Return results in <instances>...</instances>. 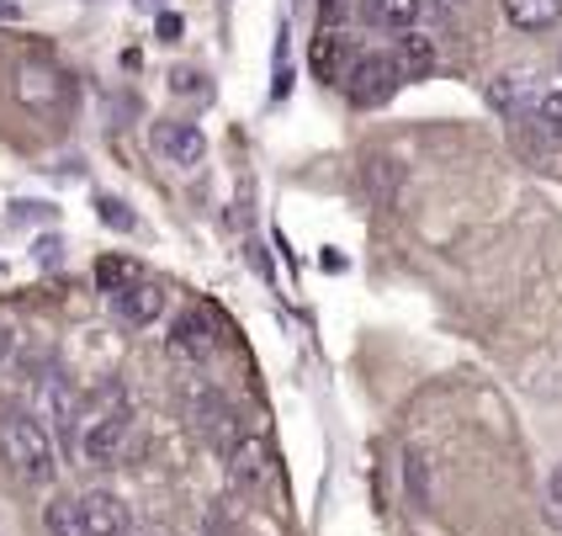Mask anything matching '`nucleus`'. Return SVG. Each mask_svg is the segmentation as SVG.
Listing matches in <instances>:
<instances>
[{"label": "nucleus", "instance_id": "f257e3e1", "mask_svg": "<svg viewBox=\"0 0 562 536\" xmlns=\"http://www.w3.org/2000/svg\"><path fill=\"white\" fill-rule=\"evenodd\" d=\"M127 425H133V410H127V393L117 382L95 388L91 399L80 404V420H75V451L86 457V468H106L127 442Z\"/></svg>", "mask_w": 562, "mask_h": 536}, {"label": "nucleus", "instance_id": "f03ea898", "mask_svg": "<svg viewBox=\"0 0 562 536\" xmlns=\"http://www.w3.org/2000/svg\"><path fill=\"white\" fill-rule=\"evenodd\" d=\"M0 462L27 483H54L59 451L32 410H0Z\"/></svg>", "mask_w": 562, "mask_h": 536}, {"label": "nucleus", "instance_id": "7ed1b4c3", "mask_svg": "<svg viewBox=\"0 0 562 536\" xmlns=\"http://www.w3.org/2000/svg\"><path fill=\"white\" fill-rule=\"evenodd\" d=\"M398 86H404V75H398L393 54H356L350 75H345V96L356 107H382L398 96Z\"/></svg>", "mask_w": 562, "mask_h": 536}, {"label": "nucleus", "instance_id": "20e7f679", "mask_svg": "<svg viewBox=\"0 0 562 536\" xmlns=\"http://www.w3.org/2000/svg\"><path fill=\"white\" fill-rule=\"evenodd\" d=\"M32 414L43 420V431L54 436V446H75V420H80V399L69 393V378H59V372H48V378H37V404H32Z\"/></svg>", "mask_w": 562, "mask_h": 536}, {"label": "nucleus", "instance_id": "39448f33", "mask_svg": "<svg viewBox=\"0 0 562 536\" xmlns=\"http://www.w3.org/2000/svg\"><path fill=\"white\" fill-rule=\"evenodd\" d=\"M228 478L245 483V489L271 483L277 478V446H271V436H239L228 446Z\"/></svg>", "mask_w": 562, "mask_h": 536}, {"label": "nucleus", "instance_id": "423d86ee", "mask_svg": "<svg viewBox=\"0 0 562 536\" xmlns=\"http://www.w3.org/2000/svg\"><path fill=\"white\" fill-rule=\"evenodd\" d=\"M149 144H155L165 165H176V170H196L202 155H207V138H202V127L196 123H155L149 127Z\"/></svg>", "mask_w": 562, "mask_h": 536}, {"label": "nucleus", "instance_id": "0eeeda50", "mask_svg": "<svg viewBox=\"0 0 562 536\" xmlns=\"http://www.w3.org/2000/svg\"><path fill=\"white\" fill-rule=\"evenodd\" d=\"M536 101H541V75L526 69V64H520V69H504L499 80L488 86V107L504 112V118H520V112L536 107Z\"/></svg>", "mask_w": 562, "mask_h": 536}, {"label": "nucleus", "instance_id": "6e6552de", "mask_svg": "<svg viewBox=\"0 0 562 536\" xmlns=\"http://www.w3.org/2000/svg\"><path fill=\"white\" fill-rule=\"evenodd\" d=\"M218 346V335H213V319L202 314V309H187V314L170 324V350L176 356H187V361H207Z\"/></svg>", "mask_w": 562, "mask_h": 536}, {"label": "nucleus", "instance_id": "1a4fd4ad", "mask_svg": "<svg viewBox=\"0 0 562 536\" xmlns=\"http://www.w3.org/2000/svg\"><path fill=\"white\" fill-rule=\"evenodd\" d=\"M80 515H86V532L91 536H127L133 532V515H127V505L117 500V494H86L80 500Z\"/></svg>", "mask_w": 562, "mask_h": 536}, {"label": "nucleus", "instance_id": "9d476101", "mask_svg": "<svg viewBox=\"0 0 562 536\" xmlns=\"http://www.w3.org/2000/svg\"><path fill=\"white\" fill-rule=\"evenodd\" d=\"M112 309H117V319L123 324H133V330H144V324H155L159 314H165V292H159V282H133L127 292H117L112 298Z\"/></svg>", "mask_w": 562, "mask_h": 536}, {"label": "nucleus", "instance_id": "9b49d317", "mask_svg": "<svg viewBox=\"0 0 562 536\" xmlns=\"http://www.w3.org/2000/svg\"><path fill=\"white\" fill-rule=\"evenodd\" d=\"M16 96H22L27 107H54V101L64 96V75L54 69V64H43V59L22 64V69H16Z\"/></svg>", "mask_w": 562, "mask_h": 536}, {"label": "nucleus", "instance_id": "f8f14e48", "mask_svg": "<svg viewBox=\"0 0 562 536\" xmlns=\"http://www.w3.org/2000/svg\"><path fill=\"white\" fill-rule=\"evenodd\" d=\"M350 64H356V48L345 43L340 32H324V37L313 43V69H318V75H324L329 86H345Z\"/></svg>", "mask_w": 562, "mask_h": 536}, {"label": "nucleus", "instance_id": "ddd939ff", "mask_svg": "<svg viewBox=\"0 0 562 536\" xmlns=\"http://www.w3.org/2000/svg\"><path fill=\"white\" fill-rule=\"evenodd\" d=\"M361 181H367V197H372L376 208H393V202H398V187H404V170H398L387 155H367Z\"/></svg>", "mask_w": 562, "mask_h": 536}, {"label": "nucleus", "instance_id": "4468645a", "mask_svg": "<svg viewBox=\"0 0 562 536\" xmlns=\"http://www.w3.org/2000/svg\"><path fill=\"white\" fill-rule=\"evenodd\" d=\"M393 64H398L404 80H425V75L436 69V43H430L425 32H404L398 48H393Z\"/></svg>", "mask_w": 562, "mask_h": 536}, {"label": "nucleus", "instance_id": "2eb2a0df", "mask_svg": "<svg viewBox=\"0 0 562 536\" xmlns=\"http://www.w3.org/2000/svg\"><path fill=\"white\" fill-rule=\"evenodd\" d=\"M133 282H144V266H138V260H127V255H101V260H95V287H101L106 298L127 292Z\"/></svg>", "mask_w": 562, "mask_h": 536}, {"label": "nucleus", "instance_id": "dca6fc26", "mask_svg": "<svg viewBox=\"0 0 562 536\" xmlns=\"http://www.w3.org/2000/svg\"><path fill=\"white\" fill-rule=\"evenodd\" d=\"M504 16L520 32H547L562 16V0H504Z\"/></svg>", "mask_w": 562, "mask_h": 536}, {"label": "nucleus", "instance_id": "f3484780", "mask_svg": "<svg viewBox=\"0 0 562 536\" xmlns=\"http://www.w3.org/2000/svg\"><path fill=\"white\" fill-rule=\"evenodd\" d=\"M187 410H191V425H202L207 436H218L223 420H228V404H223L213 388H196V393H187Z\"/></svg>", "mask_w": 562, "mask_h": 536}, {"label": "nucleus", "instance_id": "a211bd4d", "mask_svg": "<svg viewBox=\"0 0 562 536\" xmlns=\"http://www.w3.org/2000/svg\"><path fill=\"white\" fill-rule=\"evenodd\" d=\"M43 526H48V536H91L86 515H80V500H54L43 510Z\"/></svg>", "mask_w": 562, "mask_h": 536}, {"label": "nucleus", "instance_id": "6ab92c4d", "mask_svg": "<svg viewBox=\"0 0 562 536\" xmlns=\"http://www.w3.org/2000/svg\"><path fill=\"white\" fill-rule=\"evenodd\" d=\"M419 11H425V0H382V22L398 27V32H414Z\"/></svg>", "mask_w": 562, "mask_h": 536}, {"label": "nucleus", "instance_id": "aec40b11", "mask_svg": "<svg viewBox=\"0 0 562 536\" xmlns=\"http://www.w3.org/2000/svg\"><path fill=\"white\" fill-rule=\"evenodd\" d=\"M536 127H541V133H547L552 144L562 138V91H547V96H541V112H536Z\"/></svg>", "mask_w": 562, "mask_h": 536}, {"label": "nucleus", "instance_id": "412c9836", "mask_svg": "<svg viewBox=\"0 0 562 536\" xmlns=\"http://www.w3.org/2000/svg\"><path fill=\"white\" fill-rule=\"evenodd\" d=\"M547 521L562 526V462L552 468V478H547Z\"/></svg>", "mask_w": 562, "mask_h": 536}, {"label": "nucleus", "instance_id": "4be33fe9", "mask_svg": "<svg viewBox=\"0 0 562 536\" xmlns=\"http://www.w3.org/2000/svg\"><path fill=\"white\" fill-rule=\"evenodd\" d=\"M101 223H112V228H133V213H127V202H112V197H101Z\"/></svg>", "mask_w": 562, "mask_h": 536}, {"label": "nucleus", "instance_id": "5701e85b", "mask_svg": "<svg viewBox=\"0 0 562 536\" xmlns=\"http://www.w3.org/2000/svg\"><path fill=\"white\" fill-rule=\"evenodd\" d=\"M404 483H408V489H414V505H425V500H430V494H425V462H419V457H408Z\"/></svg>", "mask_w": 562, "mask_h": 536}, {"label": "nucleus", "instance_id": "b1692460", "mask_svg": "<svg viewBox=\"0 0 562 536\" xmlns=\"http://www.w3.org/2000/svg\"><path fill=\"white\" fill-rule=\"evenodd\" d=\"M37 260H43V266H59V239H54V234L37 239Z\"/></svg>", "mask_w": 562, "mask_h": 536}, {"label": "nucleus", "instance_id": "393cba45", "mask_svg": "<svg viewBox=\"0 0 562 536\" xmlns=\"http://www.w3.org/2000/svg\"><path fill=\"white\" fill-rule=\"evenodd\" d=\"M170 86H176V91H196V86H202V75H196V69H176V75H170Z\"/></svg>", "mask_w": 562, "mask_h": 536}, {"label": "nucleus", "instance_id": "a878e982", "mask_svg": "<svg viewBox=\"0 0 562 536\" xmlns=\"http://www.w3.org/2000/svg\"><path fill=\"white\" fill-rule=\"evenodd\" d=\"M5 356H11V330L0 324V361H5Z\"/></svg>", "mask_w": 562, "mask_h": 536}, {"label": "nucleus", "instance_id": "bb28decb", "mask_svg": "<svg viewBox=\"0 0 562 536\" xmlns=\"http://www.w3.org/2000/svg\"><path fill=\"white\" fill-rule=\"evenodd\" d=\"M0 16H16V5H11V0H0Z\"/></svg>", "mask_w": 562, "mask_h": 536}, {"label": "nucleus", "instance_id": "cd10ccee", "mask_svg": "<svg viewBox=\"0 0 562 536\" xmlns=\"http://www.w3.org/2000/svg\"><path fill=\"white\" fill-rule=\"evenodd\" d=\"M318 5H324V22H329V11H335V0H318Z\"/></svg>", "mask_w": 562, "mask_h": 536}]
</instances>
